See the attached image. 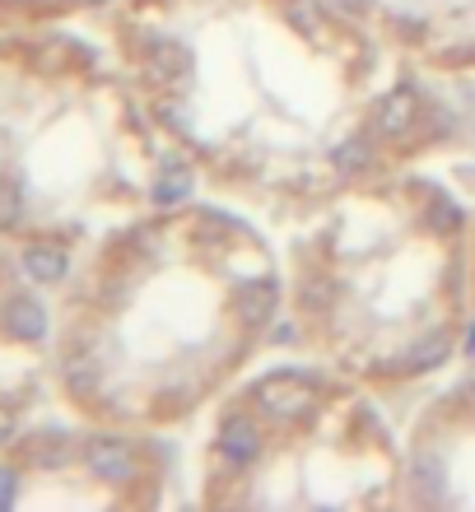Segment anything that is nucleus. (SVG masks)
I'll return each instance as SVG.
<instances>
[{
    "label": "nucleus",
    "instance_id": "obj_18",
    "mask_svg": "<svg viewBox=\"0 0 475 512\" xmlns=\"http://www.w3.org/2000/svg\"><path fill=\"white\" fill-rule=\"evenodd\" d=\"M331 5H336L340 14H364L368 5H373V0H331Z\"/></svg>",
    "mask_w": 475,
    "mask_h": 512
},
{
    "label": "nucleus",
    "instance_id": "obj_6",
    "mask_svg": "<svg viewBox=\"0 0 475 512\" xmlns=\"http://www.w3.org/2000/svg\"><path fill=\"white\" fill-rule=\"evenodd\" d=\"M415 117H420V103H415L410 89H392V94L378 103V131L382 135H406L410 126H415Z\"/></svg>",
    "mask_w": 475,
    "mask_h": 512
},
{
    "label": "nucleus",
    "instance_id": "obj_9",
    "mask_svg": "<svg viewBox=\"0 0 475 512\" xmlns=\"http://www.w3.org/2000/svg\"><path fill=\"white\" fill-rule=\"evenodd\" d=\"M24 270H28V280H38V284H56L61 275H66V252L61 247H28L24 252Z\"/></svg>",
    "mask_w": 475,
    "mask_h": 512
},
{
    "label": "nucleus",
    "instance_id": "obj_10",
    "mask_svg": "<svg viewBox=\"0 0 475 512\" xmlns=\"http://www.w3.org/2000/svg\"><path fill=\"white\" fill-rule=\"evenodd\" d=\"M70 438L66 433H42V438H33V447H28V457L38 461V466H66L70 461Z\"/></svg>",
    "mask_w": 475,
    "mask_h": 512
},
{
    "label": "nucleus",
    "instance_id": "obj_7",
    "mask_svg": "<svg viewBox=\"0 0 475 512\" xmlns=\"http://www.w3.org/2000/svg\"><path fill=\"white\" fill-rule=\"evenodd\" d=\"M145 61H150V70L159 75V80H177V75H187L191 52L182 47V42L150 38V42H145Z\"/></svg>",
    "mask_w": 475,
    "mask_h": 512
},
{
    "label": "nucleus",
    "instance_id": "obj_15",
    "mask_svg": "<svg viewBox=\"0 0 475 512\" xmlns=\"http://www.w3.org/2000/svg\"><path fill=\"white\" fill-rule=\"evenodd\" d=\"M429 229L457 233V229H462V210H457L448 196H434V201H429Z\"/></svg>",
    "mask_w": 475,
    "mask_h": 512
},
{
    "label": "nucleus",
    "instance_id": "obj_14",
    "mask_svg": "<svg viewBox=\"0 0 475 512\" xmlns=\"http://www.w3.org/2000/svg\"><path fill=\"white\" fill-rule=\"evenodd\" d=\"M24 224V196L14 182H0V229H19Z\"/></svg>",
    "mask_w": 475,
    "mask_h": 512
},
{
    "label": "nucleus",
    "instance_id": "obj_11",
    "mask_svg": "<svg viewBox=\"0 0 475 512\" xmlns=\"http://www.w3.org/2000/svg\"><path fill=\"white\" fill-rule=\"evenodd\" d=\"M98 378H103L98 359H89V354H80V359H66V387L75 391V396H89V391H98Z\"/></svg>",
    "mask_w": 475,
    "mask_h": 512
},
{
    "label": "nucleus",
    "instance_id": "obj_3",
    "mask_svg": "<svg viewBox=\"0 0 475 512\" xmlns=\"http://www.w3.org/2000/svg\"><path fill=\"white\" fill-rule=\"evenodd\" d=\"M219 452L233 461V466H247V461H257L261 452V429L252 424L247 415H229L219 424Z\"/></svg>",
    "mask_w": 475,
    "mask_h": 512
},
{
    "label": "nucleus",
    "instance_id": "obj_13",
    "mask_svg": "<svg viewBox=\"0 0 475 512\" xmlns=\"http://www.w3.org/2000/svg\"><path fill=\"white\" fill-rule=\"evenodd\" d=\"M285 14H289V24L299 28L303 38H322L326 19H322V10H317L313 0H289V5H285Z\"/></svg>",
    "mask_w": 475,
    "mask_h": 512
},
{
    "label": "nucleus",
    "instance_id": "obj_4",
    "mask_svg": "<svg viewBox=\"0 0 475 512\" xmlns=\"http://www.w3.org/2000/svg\"><path fill=\"white\" fill-rule=\"evenodd\" d=\"M0 326H5L14 340H42V336H47V308H42L38 298L19 294V298H10V303H5Z\"/></svg>",
    "mask_w": 475,
    "mask_h": 512
},
{
    "label": "nucleus",
    "instance_id": "obj_17",
    "mask_svg": "<svg viewBox=\"0 0 475 512\" xmlns=\"http://www.w3.org/2000/svg\"><path fill=\"white\" fill-rule=\"evenodd\" d=\"M14 503V471H0V508Z\"/></svg>",
    "mask_w": 475,
    "mask_h": 512
},
{
    "label": "nucleus",
    "instance_id": "obj_12",
    "mask_svg": "<svg viewBox=\"0 0 475 512\" xmlns=\"http://www.w3.org/2000/svg\"><path fill=\"white\" fill-rule=\"evenodd\" d=\"M191 196V168H168V173L154 182V201L159 205H177V201H187Z\"/></svg>",
    "mask_w": 475,
    "mask_h": 512
},
{
    "label": "nucleus",
    "instance_id": "obj_19",
    "mask_svg": "<svg viewBox=\"0 0 475 512\" xmlns=\"http://www.w3.org/2000/svg\"><path fill=\"white\" fill-rule=\"evenodd\" d=\"M10 438H14V415L10 410H0V447L10 443Z\"/></svg>",
    "mask_w": 475,
    "mask_h": 512
},
{
    "label": "nucleus",
    "instance_id": "obj_5",
    "mask_svg": "<svg viewBox=\"0 0 475 512\" xmlns=\"http://www.w3.org/2000/svg\"><path fill=\"white\" fill-rule=\"evenodd\" d=\"M275 303H280L275 280H247V284H238V317H243L247 326H266V322H271Z\"/></svg>",
    "mask_w": 475,
    "mask_h": 512
},
{
    "label": "nucleus",
    "instance_id": "obj_20",
    "mask_svg": "<svg viewBox=\"0 0 475 512\" xmlns=\"http://www.w3.org/2000/svg\"><path fill=\"white\" fill-rule=\"evenodd\" d=\"M466 354H471V359H475V326H471V331H466Z\"/></svg>",
    "mask_w": 475,
    "mask_h": 512
},
{
    "label": "nucleus",
    "instance_id": "obj_2",
    "mask_svg": "<svg viewBox=\"0 0 475 512\" xmlns=\"http://www.w3.org/2000/svg\"><path fill=\"white\" fill-rule=\"evenodd\" d=\"M84 466H89L98 480H112V485H122V480L136 475V457H131V447H126L122 438H89Z\"/></svg>",
    "mask_w": 475,
    "mask_h": 512
},
{
    "label": "nucleus",
    "instance_id": "obj_8",
    "mask_svg": "<svg viewBox=\"0 0 475 512\" xmlns=\"http://www.w3.org/2000/svg\"><path fill=\"white\" fill-rule=\"evenodd\" d=\"M448 354H452V336L448 331H434V336H424L420 345H410L401 368H406V373H429V368H438Z\"/></svg>",
    "mask_w": 475,
    "mask_h": 512
},
{
    "label": "nucleus",
    "instance_id": "obj_1",
    "mask_svg": "<svg viewBox=\"0 0 475 512\" xmlns=\"http://www.w3.org/2000/svg\"><path fill=\"white\" fill-rule=\"evenodd\" d=\"M257 405L271 419H308L317 405V391L308 378H294V373H275L257 387Z\"/></svg>",
    "mask_w": 475,
    "mask_h": 512
},
{
    "label": "nucleus",
    "instance_id": "obj_16",
    "mask_svg": "<svg viewBox=\"0 0 475 512\" xmlns=\"http://www.w3.org/2000/svg\"><path fill=\"white\" fill-rule=\"evenodd\" d=\"M336 168H345V173H359V168H368V140L350 135V140L336 149Z\"/></svg>",
    "mask_w": 475,
    "mask_h": 512
}]
</instances>
